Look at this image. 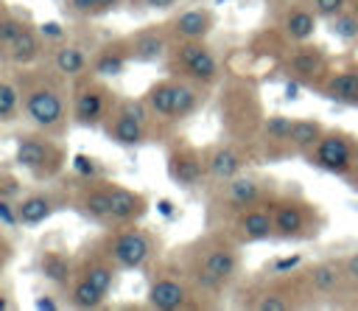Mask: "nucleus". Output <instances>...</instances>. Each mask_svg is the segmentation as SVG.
Wrapping results in <instances>:
<instances>
[{
    "label": "nucleus",
    "mask_w": 358,
    "mask_h": 311,
    "mask_svg": "<svg viewBox=\"0 0 358 311\" xmlns=\"http://www.w3.org/2000/svg\"><path fill=\"white\" fill-rule=\"evenodd\" d=\"M76 272H78V277L95 283L106 294H112L117 289V280H120V266L103 249L101 235L81 244V249L76 252Z\"/></svg>",
    "instance_id": "20"
},
{
    "label": "nucleus",
    "mask_w": 358,
    "mask_h": 311,
    "mask_svg": "<svg viewBox=\"0 0 358 311\" xmlns=\"http://www.w3.org/2000/svg\"><path fill=\"white\" fill-rule=\"evenodd\" d=\"M70 87H73V126H78V129H103V123H106L115 101L120 98V92H115L112 84L103 76L92 73V70L73 78Z\"/></svg>",
    "instance_id": "13"
},
{
    "label": "nucleus",
    "mask_w": 358,
    "mask_h": 311,
    "mask_svg": "<svg viewBox=\"0 0 358 311\" xmlns=\"http://www.w3.org/2000/svg\"><path fill=\"white\" fill-rule=\"evenodd\" d=\"M274 28L288 42H308L319 28V17L308 0H277Z\"/></svg>",
    "instance_id": "22"
},
{
    "label": "nucleus",
    "mask_w": 358,
    "mask_h": 311,
    "mask_svg": "<svg viewBox=\"0 0 358 311\" xmlns=\"http://www.w3.org/2000/svg\"><path fill=\"white\" fill-rule=\"evenodd\" d=\"M350 8H352V11L358 14V0H350Z\"/></svg>",
    "instance_id": "53"
},
{
    "label": "nucleus",
    "mask_w": 358,
    "mask_h": 311,
    "mask_svg": "<svg viewBox=\"0 0 358 311\" xmlns=\"http://www.w3.org/2000/svg\"><path fill=\"white\" fill-rule=\"evenodd\" d=\"M308 3H310V8L316 11V17L322 22H330L333 17H338L350 8V0H308Z\"/></svg>",
    "instance_id": "41"
},
{
    "label": "nucleus",
    "mask_w": 358,
    "mask_h": 311,
    "mask_svg": "<svg viewBox=\"0 0 358 311\" xmlns=\"http://www.w3.org/2000/svg\"><path fill=\"white\" fill-rule=\"evenodd\" d=\"M28 22H31V20H28L22 11H14V6L0 3V50L8 48V45L22 34V28H25Z\"/></svg>",
    "instance_id": "37"
},
{
    "label": "nucleus",
    "mask_w": 358,
    "mask_h": 311,
    "mask_svg": "<svg viewBox=\"0 0 358 311\" xmlns=\"http://www.w3.org/2000/svg\"><path fill=\"white\" fill-rule=\"evenodd\" d=\"M305 283H308L313 303H319V300L336 303L344 297H355V291L347 280L344 258H322V261L305 263Z\"/></svg>",
    "instance_id": "17"
},
{
    "label": "nucleus",
    "mask_w": 358,
    "mask_h": 311,
    "mask_svg": "<svg viewBox=\"0 0 358 311\" xmlns=\"http://www.w3.org/2000/svg\"><path fill=\"white\" fill-rule=\"evenodd\" d=\"M215 115H218L221 134L246 146L257 157V134L268 112L263 109L260 90L249 76H241V73L224 76L215 95Z\"/></svg>",
    "instance_id": "3"
},
{
    "label": "nucleus",
    "mask_w": 358,
    "mask_h": 311,
    "mask_svg": "<svg viewBox=\"0 0 358 311\" xmlns=\"http://www.w3.org/2000/svg\"><path fill=\"white\" fill-rule=\"evenodd\" d=\"M165 73L179 76V78H190L201 87L215 90L224 81V64L215 53V48L207 39H182L173 42L165 62H162Z\"/></svg>",
    "instance_id": "10"
},
{
    "label": "nucleus",
    "mask_w": 358,
    "mask_h": 311,
    "mask_svg": "<svg viewBox=\"0 0 358 311\" xmlns=\"http://www.w3.org/2000/svg\"><path fill=\"white\" fill-rule=\"evenodd\" d=\"M22 90V118L31 129L67 137L73 126V87L48 62L31 67H11Z\"/></svg>",
    "instance_id": "2"
},
{
    "label": "nucleus",
    "mask_w": 358,
    "mask_h": 311,
    "mask_svg": "<svg viewBox=\"0 0 358 311\" xmlns=\"http://www.w3.org/2000/svg\"><path fill=\"white\" fill-rule=\"evenodd\" d=\"M291 123H294V118H288L282 112L266 115V120L260 126V134H257V160L280 163V160L294 157V151H291Z\"/></svg>",
    "instance_id": "24"
},
{
    "label": "nucleus",
    "mask_w": 358,
    "mask_h": 311,
    "mask_svg": "<svg viewBox=\"0 0 358 311\" xmlns=\"http://www.w3.org/2000/svg\"><path fill=\"white\" fill-rule=\"evenodd\" d=\"M171 39L182 42V39H207L215 28V11L207 6H193V8H182L176 14H171L165 20Z\"/></svg>",
    "instance_id": "28"
},
{
    "label": "nucleus",
    "mask_w": 358,
    "mask_h": 311,
    "mask_svg": "<svg viewBox=\"0 0 358 311\" xmlns=\"http://www.w3.org/2000/svg\"><path fill=\"white\" fill-rule=\"evenodd\" d=\"M67 207H70V188L62 179L48 182L45 188L25 191L17 199V213H20V224L22 227L45 224L50 216H56L59 210H67Z\"/></svg>",
    "instance_id": "18"
},
{
    "label": "nucleus",
    "mask_w": 358,
    "mask_h": 311,
    "mask_svg": "<svg viewBox=\"0 0 358 311\" xmlns=\"http://www.w3.org/2000/svg\"><path fill=\"white\" fill-rule=\"evenodd\" d=\"M344 269H347V280H350L352 291L358 294V249L350 252V255H344Z\"/></svg>",
    "instance_id": "46"
},
{
    "label": "nucleus",
    "mask_w": 358,
    "mask_h": 311,
    "mask_svg": "<svg viewBox=\"0 0 358 311\" xmlns=\"http://www.w3.org/2000/svg\"><path fill=\"white\" fill-rule=\"evenodd\" d=\"M106 291L103 289H98L95 283H90V280H84V277H78L76 275V280L70 283V289L64 291V300H67V305L70 308H78V311H98V308H103L106 305Z\"/></svg>",
    "instance_id": "36"
},
{
    "label": "nucleus",
    "mask_w": 358,
    "mask_h": 311,
    "mask_svg": "<svg viewBox=\"0 0 358 311\" xmlns=\"http://www.w3.org/2000/svg\"><path fill=\"white\" fill-rule=\"evenodd\" d=\"M179 0H140L137 8H154V11H171Z\"/></svg>",
    "instance_id": "48"
},
{
    "label": "nucleus",
    "mask_w": 358,
    "mask_h": 311,
    "mask_svg": "<svg viewBox=\"0 0 358 311\" xmlns=\"http://www.w3.org/2000/svg\"><path fill=\"white\" fill-rule=\"evenodd\" d=\"M42 129H28L14 137V165L25 171L36 185L56 182L67 171V146Z\"/></svg>",
    "instance_id": "6"
},
{
    "label": "nucleus",
    "mask_w": 358,
    "mask_h": 311,
    "mask_svg": "<svg viewBox=\"0 0 358 311\" xmlns=\"http://www.w3.org/2000/svg\"><path fill=\"white\" fill-rule=\"evenodd\" d=\"M277 182L268 174L260 171H243L227 182H215L207 185V213L204 221L207 227H221L229 216L255 207V205H266L274 193H277Z\"/></svg>",
    "instance_id": "5"
},
{
    "label": "nucleus",
    "mask_w": 358,
    "mask_h": 311,
    "mask_svg": "<svg viewBox=\"0 0 358 311\" xmlns=\"http://www.w3.org/2000/svg\"><path fill=\"white\" fill-rule=\"evenodd\" d=\"M145 305L154 308V311H190V308H201L199 294H196L187 272L182 269V263L171 252L162 255L151 266V272H148Z\"/></svg>",
    "instance_id": "8"
},
{
    "label": "nucleus",
    "mask_w": 358,
    "mask_h": 311,
    "mask_svg": "<svg viewBox=\"0 0 358 311\" xmlns=\"http://www.w3.org/2000/svg\"><path fill=\"white\" fill-rule=\"evenodd\" d=\"M92 50H95V48H87L81 39L64 36V39L48 45L45 62H48L50 67H56L64 78L73 81V78H78V76H84V73L90 70V64H92Z\"/></svg>",
    "instance_id": "26"
},
{
    "label": "nucleus",
    "mask_w": 358,
    "mask_h": 311,
    "mask_svg": "<svg viewBox=\"0 0 358 311\" xmlns=\"http://www.w3.org/2000/svg\"><path fill=\"white\" fill-rule=\"evenodd\" d=\"M129 64H131V45H129V34H126V36H112V39L98 42L92 50L90 70L103 78H115V76H123V70Z\"/></svg>",
    "instance_id": "30"
},
{
    "label": "nucleus",
    "mask_w": 358,
    "mask_h": 311,
    "mask_svg": "<svg viewBox=\"0 0 358 311\" xmlns=\"http://www.w3.org/2000/svg\"><path fill=\"white\" fill-rule=\"evenodd\" d=\"M302 266H305L302 255H282V258H274L271 263H266V272H296Z\"/></svg>",
    "instance_id": "44"
},
{
    "label": "nucleus",
    "mask_w": 358,
    "mask_h": 311,
    "mask_svg": "<svg viewBox=\"0 0 358 311\" xmlns=\"http://www.w3.org/2000/svg\"><path fill=\"white\" fill-rule=\"evenodd\" d=\"M165 174L182 191H199L207 185L204 146L190 143L185 134H171L165 143Z\"/></svg>",
    "instance_id": "16"
},
{
    "label": "nucleus",
    "mask_w": 358,
    "mask_h": 311,
    "mask_svg": "<svg viewBox=\"0 0 358 311\" xmlns=\"http://www.w3.org/2000/svg\"><path fill=\"white\" fill-rule=\"evenodd\" d=\"M322 98L344 106H358V62H347L341 67H333L327 81L319 90Z\"/></svg>",
    "instance_id": "32"
},
{
    "label": "nucleus",
    "mask_w": 358,
    "mask_h": 311,
    "mask_svg": "<svg viewBox=\"0 0 358 311\" xmlns=\"http://www.w3.org/2000/svg\"><path fill=\"white\" fill-rule=\"evenodd\" d=\"M101 244L109 252V258L120 266V272H145L148 275L151 266L165 255L162 238L151 227H143V221L106 227L101 233Z\"/></svg>",
    "instance_id": "7"
},
{
    "label": "nucleus",
    "mask_w": 358,
    "mask_h": 311,
    "mask_svg": "<svg viewBox=\"0 0 358 311\" xmlns=\"http://www.w3.org/2000/svg\"><path fill=\"white\" fill-rule=\"evenodd\" d=\"M235 305L249 311H296L313 305L305 283V266L296 272H260L252 280H241L235 289Z\"/></svg>",
    "instance_id": "4"
},
{
    "label": "nucleus",
    "mask_w": 358,
    "mask_h": 311,
    "mask_svg": "<svg viewBox=\"0 0 358 311\" xmlns=\"http://www.w3.org/2000/svg\"><path fill=\"white\" fill-rule=\"evenodd\" d=\"M36 275L50 283L53 291H59L64 297V291L70 289V283L76 280V255H70L67 249L59 247H42L36 252Z\"/></svg>",
    "instance_id": "27"
},
{
    "label": "nucleus",
    "mask_w": 358,
    "mask_h": 311,
    "mask_svg": "<svg viewBox=\"0 0 358 311\" xmlns=\"http://www.w3.org/2000/svg\"><path fill=\"white\" fill-rule=\"evenodd\" d=\"M157 210H159V213H162L165 219H173V213H176V210H173V202H171V199H159V202H157Z\"/></svg>",
    "instance_id": "51"
},
{
    "label": "nucleus",
    "mask_w": 358,
    "mask_h": 311,
    "mask_svg": "<svg viewBox=\"0 0 358 311\" xmlns=\"http://www.w3.org/2000/svg\"><path fill=\"white\" fill-rule=\"evenodd\" d=\"M25 193V185H22V179L8 168V165H3L0 168V199H20Z\"/></svg>",
    "instance_id": "40"
},
{
    "label": "nucleus",
    "mask_w": 358,
    "mask_h": 311,
    "mask_svg": "<svg viewBox=\"0 0 358 311\" xmlns=\"http://www.w3.org/2000/svg\"><path fill=\"white\" fill-rule=\"evenodd\" d=\"M129 3H131V6H140V0H129Z\"/></svg>",
    "instance_id": "54"
},
{
    "label": "nucleus",
    "mask_w": 358,
    "mask_h": 311,
    "mask_svg": "<svg viewBox=\"0 0 358 311\" xmlns=\"http://www.w3.org/2000/svg\"><path fill=\"white\" fill-rule=\"evenodd\" d=\"M101 132L120 148H140L145 143H157V129L143 95L140 98L120 95Z\"/></svg>",
    "instance_id": "11"
},
{
    "label": "nucleus",
    "mask_w": 358,
    "mask_h": 311,
    "mask_svg": "<svg viewBox=\"0 0 358 311\" xmlns=\"http://www.w3.org/2000/svg\"><path fill=\"white\" fill-rule=\"evenodd\" d=\"M129 45H131V62L157 64V62H165L173 39L165 22H145L143 28H134L129 34Z\"/></svg>",
    "instance_id": "25"
},
{
    "label": "nucleus",
    "mask_w": 358,
    "mask_h": 311,
    "mask_svg": "<svg viewBox=\"0 0 358 311\" xmlns=\"http://www.w3.org/2000/svg\"><path fill=\"white\" fill-rule=\"evenodd\" d=\"M327 31L341 42H358V14L352 8H347L344 14H338L327 22Z\"/></svg>",
    "instance_id": "38"
},
{
    "label": "nucleus",
    "mask_w": 358,
    "mask_h": 311,
    "mask_svg": "<svg viewBox=\"0 0 358 311\" xmlns=\"http://www.w3.org/2000/svg\"><path fill=\"white\" fill-rule=\"evenodd\" d=\"M143 101L151 112L154 129H157V140L165 143L171 134H176V123H173V76H162L157 81H151L143 92Z\"/></svg>",
    "instance_id": "23"
},
{
    "label": "nucleus",
    "mask_w": 358,
    "mask_h": 311,
    "mask_svg": "<svg viewBox=\"0 0 358 311\" xmlns=\"http://www.w3.org/2000/svg\"><path fill=\"white\" fill-rule=\"evenodd\" d=\"M241 244L221 230L207 227L201 235L179 244L171 255L187 272L201 308L218 305L241 280H243V255Z\"/></svg>",
    "instance_id": "1"
},
{
    "label": "nucleus",
    "mask_w": 358,
    "mask_h": 311,
    "mask_svg": "<svg viewBox=\"0 0 358 311\" xmlns=\"http://www.w3.org/2000/svg\"><path fill=\"white\" fill-rule=\"evenodd\" d=\"M305 163L347 182L352 174H358V134L338 126H327L316 148L305 157Z\"/></svg>",
    "instance_id": "14"
},
{
    "label": "nucleus",
    "mask_w": 358,
    "mask_h": 311,
    "mask_svg": "<svg viewBox=\"0 0 358 311\" xmlns=\"http://www.w3.org/2000/svg\"><path fill=\"white\" fill-rule=\"evenodd\" d=\"M56 294H59V291H56ZM56 294H39V297H36V303H34V305H36V308H50V311H53V308H59V303H56V300H53V297H56Z\"/></svg>",
    "instance_id": "49"
},
{
    "label": "nucleus",
    "mask_w": 358,
    "mask_h": 311,
    "mask_svg": "<svg viewBox=\"0 0 358 311\" xmlns=\"http://www.w3.org/2000/svg\"><path fill=\"white\" fill-rule=\"evenodd\" d=\"M129 0H101V8H103V17L106 14H112V11H120L123 6H126Z\"/></svg>",
    "instance_id": "50"
},
{
    "label": "nucleus",
    "mask_w": 358,
    "mask_h": 311,
    "mask_svg": "<svg viewBox=\"0 0 358 311\" xmlns=\"http://www.w3.org/2000/svg\"><path fill=\"white\" fill-rule=\"evenodd\" d=\"M257 160L246 146L229 140V137H221L215 143H207L204 146V163H207V185H215V182H227L238 174H243L249 168V163Z\"/></svg>",
    "instance_id": "19"
},
{
    "label": "nucleus",
    "mask_w": 358,
    "mask_h": 311,
    "mask_svg": "<svg viewBox=\"0 0 358 311\" xmlns=\"http://www.w3.org/2000/svg\"><path fill=\"white\" fill-rule=\"evenodd\" d=\"M277 67L288 81L319 92L336 64H333V56L324 45L308 39V42H291L285 48V53L277 59Z\"/></svg>",
    "instance_id": "12"
},
{
    "label": "nucleus",
    "mask_w": 358,
    "mask_h": 311,
    "mask_svg": "<svg viewBox=\"0 0 358 311\" xmlns=\"http://www.w3.org/2000/svg\"><path fill=\"white\" fill-rule=\"evenodd\" d=\"M324 129L327 126L319 118H294V123H291V151H294V157L305 160L316 148V143L322 140Z\"/></svg>",
    "instance_id": "35"
},
{
    "label": "nucleus",
    "mask_w": 358,
    "mask_h": 311,
    "mask_svg": "<svg viewBox=\"0 0 358 311\" xmlns=\"http://www.w3.org/2000/svg\"><path fill=\"white\" fill-rule=\"evenodd\" d=\"M67 188H70V207L87 219L90 224L106 230L112 224V179L109 177H78L73 174H62L59 177Z\"/></svg>",
    "instance_id": "15"
},
{
    "label": "nucleus",
    "mask_w": 358,
    "mask_h": 311,
    "mask_svg": "<svg viewBox=\"0 0 358 311\" xmlns=\"http://www.w3.org/2000/svg\"><path fill=\"white\" fill-rule=\"evenodd\" d=\"M11 261H14V241H11V233L3 230L0 233V272H6Z\"/></svg>",
    "instance_id": "45"
},
{
    "label": "nucleus",
    "mask_w": 358,
    "mask_h": 311,
    "mask_svg": "<svg viewBox=\"0 0 358 311\" xmlns=\"http://www.w3.org/2000/svg\"><path fill=\"white\" fill-rule=\"evenodd\" d=\"M271 219H274V238L277 241H313L322 235L327 216L324 210L305 199L302 193L277 191L268 202Z\"/></svg>",
    "instance_id": "9"
},
{
    "label": "nucleus",
    "mask_w": 358,
    "mask_h": 311,
    "mask_svg": "<svg viewBox=\"0 0 358 311\" xmlns=\"http://www.w3.org/2000/svg\"><path fill=\"white\" fill-rule=\"evenodd\" d=\"M268 202H271V199H268ZM268 202H266V205L246 207V210L229 216L221 227H213V230L227 233V235L235 238L241 247L268 241V238H274V219H271V207H268Z\"/></svg>",
    "instance_id": "21"
},
{
    "label": "nucleus",
    "mask_w": 358,
    "mask_h": 311,
    "mask_svg": "<svg viewBox=\"0 0 358 311\" xmlns=\"http://www.w3.org/2000/svg\"><path fill=\"white\" fill-rule=\"evenodd\" d=\"M109 196H112V224H109V227L143 221V219L148 216V210H151L148 193L134 191V188H126V185H120V182H115V179H112Z\"/></svg>",
    "instance_id": "31"
},
{
    "label": "nucleus",
    "mask_w": 358,
    "mask_h": 311,
    "mask_svg": "<svg viewBox=\"0 0 358 311\" xmlns=\"http://www.w3.org/2000/svg\"><path fill=\"white\" fill-rule=\"evenodd\" d=\"M39 31H42V36H45V42H48V45H53V42H59V39H64V36H67V31H64L59 22H42V25H39Z\"/></svg>",
    "instance_id": "47"
},
{
    "label": "nucleus",
    "mask_w": 358,
    "mask_h": 311,
    "mask_svg": "<svg viewBox=\"0 0 358 311\" xmlns=\"http://www.w3.org/2000/svg\"><path fill=\"white\" fill-rule=\"evenodd\" d=\"M210 101V87H201L190 78H179L173 76V123L179 129V123L190 120L196 112H201Z\"/></svg>",
    "instance_id": "33"
},
{
    "label": "nucleus",
    "mask_w": 358,
    "mask_h": 311,
    "mask_svg": "<svg viewBox=\"0 0 358 311\" xmlns=\"http://www.w3.org/2000/svg\"><path fill=\"white\" fill-rule=\"evenodd\" d=\"M347 182H350V188H352V191H358V174H352Z\"/></svg>",
    "instance_id": "52"
},
{
    "label": "nucleus",
    "mask_w": 358,
    "mask_h": 311,
    "mask_svg": "<svg viewBox=\"0 0 358 311\" xmlns=\"http://www.w3.org/2000/svg\"><path fill=\"white\" fill-rule=\"evenodd\" d=\"M62 11L70 20H98V17H103L101 0H62Z\"/></svg>",
    "instance_id": "39"
},
{
    "label": "nucleus",
    "mask_w": 358,
    "mask_h": 311,
    "mask_svg": "<svg viewBox=\"0 0 358 311\" xmlns=\"http://www.w3.org/2000/svg\"><path fill=\"white\" fill-rule=\"evenodd\" d=\"M73 171L78 177H109L106 174V165L98 157H87V154H76L73 157Z\"/></svg>",
    "instance_id": "42"
},
{
    "label": "nucleus",
    "mask_w": 358,
    "mask_h": 311,
    "mask_svg": "<svg viewBox=\"0 0 358 311\" xmlns=\"http://www.w3.org/2000/svg\"><path fill=\"white\" fill-rule=\"evenodd\" d=\"M20 118H22V90H20V81H17L14 70L6 67L3 78H0V123L11 126Z\"/></svg>",
    "instance_id": "34"
},
{
    "label": "nucleus",
    "mask_w": 358,
    "mask_h": 311,
    "mask_svg": "<svg viewBox=\"0 0 358 311\" xmlns=\"http://www.w3.org/2000/svg\"><path fill=\"white\" fill-rule=\"evenodd\" d=\"M0 227L8 233H17L20 224V213H17V202L14 199H0Z\"/></svg>",
    "instance_id": "43"
},
{
    "label": "nucleus",
    "mask_w": 358,
    "mask_h": 311,
    "mask_svg": "<svg viewBox=\"0 0 358 311\" xmlns=\"http://www.w3.org/2000/svg\"><path fill=\"white\" fill-rule=\"evenodd\" d=\"M0 53H3V64H6V67H31V64L45 62L48 42H45L39 25L28 22V25L22 28V34H20L8 48H3Z\"/></svg>",
    "instance_id": "29"
}]
</instances>
